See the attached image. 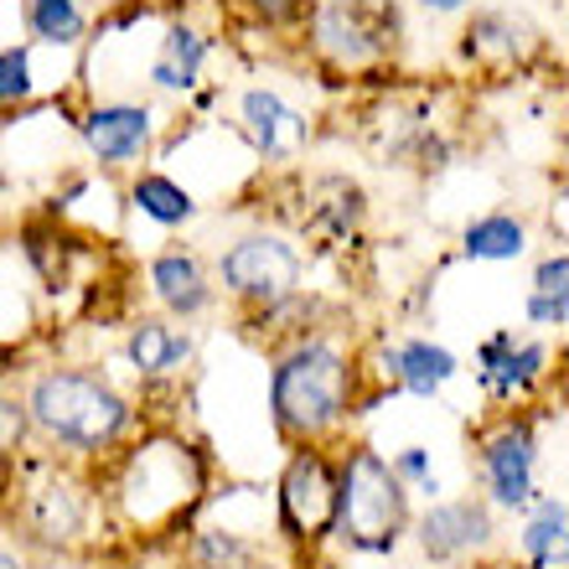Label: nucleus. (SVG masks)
Here are the masks:
<instances>
[{
	"label": "nucleus",
	"mask_w": 569,
	"mask_h": 569,
	"mask_svg": "<svg viewBox=\"0 0 569 569\" xmlns=\"http://www.w3.org/2000/svg\"><path fill=\"white\" fill-rule=\"evenodd\" d=\"M347 415V362L327 342H306L274 368V420L284 435H321Z\"/></svg>",
	"instance_id": "1"
},
{
	"label": "nucleus",
	"mask_w": 569,
	"mask_h": 569,
	"mask_svg": "<svg viewBox=\"0 0 569 569\" xmlns=\"http://www.w3.org/2000/svg\"><path fill=\"white\" fill-rule=\"evenodd\" d=\"M31 420L42 425L52 440L93 450V446H109L124 430L130 409H124V399L109 383H99L89 373H47L31 389Z\"/></svg>",
	"instance_id": "2"
},
{
	"label": "nucleus",
	"mask_w": 569,
	"mask_h": 569,
	"mask_svg": "<svg viewBox=\"0 0 569 569\" xmlns=\"http://www.w3.org/2000/svg\"><path fill=\"white\" fill-rule=\"evenodd\" d=\"M405 518H409V508H405L399 477L378 461L373 450H358V456L347 461V471L337 477V528H342L358 549L383 555V549L399 543Z\"/></svg>",
	"instance_id": "3"
},
{
	"label": "nucleus",
	"mask_w": 569,
	"mask_h": 569,
	"mask_svg": "<svg viewBox=\"0 0 569 569\" xmlns=\"http://www.w3.org/2000/svg\"><path fill=\"white\" fill-rule=\"evenodd\" d=\"M393 31H399V16L383 0H337V6H321L311 16L316 47L342 68H358V62L389 52Z\"/></svg>",
	"instance_id": "4"
},
{
	"label": "nucleus",
	"mask_w": 569,
	"mask_h": 569,
	"mask_svg": "<svg viewBox=\"0 0 569 569\" xmlns=\"http://www.w3.org/2000/svg\"><path fill=\"white\" fill-rule=\"evenodd\" d=\"M280 518L296 539H321L337 523V471L321 450H296L280 477Z\"/></svg>",
	"instance_id": "5"
},
{
	"label": "nucleus",
	"mask_w": 569,
	"mask_h": 569,
	"mask_svg": "<svg viewBox=\"0 0 569 569\" xmlns=\"http://www.w3.org/2000/svg\"><path fill=\"white\" fill-rule=\"evenodd\" d=\"M223 280H228L233 296L259 300V306H280L300 280V254L284 239H264V233H254V239L233 243V249L223 254Z\"/></svg>",
	"instance_id": "6"
},
{
	"label": "nucleus",
	"mask_w": 569,
	"mask_h": 569,
	"mask_svg": "<svg viewBox=\"0 0 569 569\" xmlns=\"http://www.w3.org/2000/svg\"><path fill=\"white\" fill-rule=\"evenodd\" d=\"M487 481H492L497 502H528L533 497V430L528 425H508L487 440Z\"/></svg>",
	"instance_id": "7"
},
{
	"label": "nucleus",
	"mask_w": 569,
	"mask_h": 569,
	"mask_svg": "<svg viewBox=\"0 0 569 569\" xmlns=\"http://www.w3.org/2000/svg\"><path fill=\"white\" fill-rule=\"evenodd\" d=\"M487 533H492V518H487L481 502H446V508H435L425 518L420 543H425V555L450 559V555H466V549L487 543Z\"/></svg>",
	"instance_id": "8"
},
{
	"label": "nucleus",
	"mask_w": 569,
	"mask_h": 569,
	"mask_svg": "<svg viewBox=\"0 0 569 569\" xmlns=\"http://www.w3.org/2000/svg\"><path fill=\"white\" fill-rule=\"evenodd\" d=\"M83 136H89V146L99 150V161H109V166L136 161L150 140V114L146 109H130V104L93 109L89 120H83Z\"/></svg>",
	"instance_id": "9"
},
{
	"label": "nucleus",
	"mask_w": 569,
	"mask_h": 569,
	"mask_svg": "<svg viewBox=\"0 0 569 569\" xmlns=\"http://www.w3.org/2000/svg\"><path fill=\"white\" fill-rule=\"evenodd\" d=\"M243 124H249V136H254V146L264 150V156H284V150L306 136V120L264 89L243 93Z\"/></svg>",
	"instance_id": "10"
},
{
	"label": "nucleus",
	"mask_w": 569,
	"mask_h": 569,
	"mask_svg": "<svg viewBox=\"0 0 569 569\" xmlns=\"http://www.w3.org/2000/svg\"><path fill=\"white\" fill-rule=\"evenodd\" d=\"M150 280H156V296L181 316H197L212 300V290H208V280H202L192 254H161L150 264Z\"/></svg>",
	"instance_id": "11"
},
{
	"label": "nucleus",
	"mask_w": 569,
	"mask_h": 569,
	"mask_svg": "<svg viewBox=\"0 0 569 569\" xmlns=\"http://www.w3.org/2000/svg\"><path fill=\"white\" fill-rule=\"evenodd\" d=\"M187 352H192V342H187L181 331L161 327V321H140V327L130 331V362H136L140 373H166V368H177Z\"/></svg>",
	"instance_id": "12"
},
{
	"label": "nucleus",
	"mask_w": 569,
	"mask_h": 569,
	"mask_svg": "<svg viewBox=\"0 0 569 569\" xmlns=\"http://www.w3.org/2000/svg\"><path fill=\"white\" fill-rule=\"evenodd\" d=\"M393 378H405V389H415V393H435L446 378H456V358H450L446 347L409 342L405 352H393Z\"/></svg>",
	"instance_id": "13"
},
{
	"label": "nucleus",
	"mask_w": 569,
	"mask_h": 569,
	"mask_svg": "<svg viewBox=\"0 0 569 569\" xmlns=\"http://www.w3.org/2000/svg\"><path fill=\"white\" fill-rule=\"evenodd\" d=\"M202 58H208V42L187 27H171L166 52H161V62H156V83H161V89H192Z\"/></svg>",
	"instance_id": "14"
},
{
	"label": "nucleus",
	"mask_w": 569,
	"mask_h": 569,
	"mask_svg": "<svg viewBox=\"0 0 569 569\" xmlns=\"http://www.w3.org/2000/svg\"><path fill=\"white\" fill-rule=\"evenodd\" d=\"M466 254L471 259H518L523 254V223L508 212H492L466 228Z\"/></svg>",
	"instance_id": "15"
},
{
	"label": "nucleus",
	"mask_w": 569,
	"mask_h": 569,
	"mask_svg": "<svg viewBox=\"0 0 569 569\" xmlns=\"http://www.w3.org/2000/svg\"><path fill=\"white\" fill-rule=\"evenodd\" d=\"M539 368H543V347H518V352L508 347L492 368H481V383H487L497 399H512L518 389H528V383L539 378Z\"/></svg>",
	"instance_id": "16"
},
{
	"label": "nucleus",
	"mask_w": 569,
	"mask_h": 569,
	"mask_svg": "<svg viewBox=\"0 0 569 569\" xmlns=\"http://www.w3.org/2000/svg\"><path fill=\"white\" fill-rule=\"evenodd\" d=\"M27 27L42 37V42H78L83 37V11L73 0H27Z\"/></svg>",
	"instance_id": "17"
},
{
	"label": "nucleus",
	"mask_w": 569,
	"mask_h": 569,
	"mask_svg": "<svg viewBox=\"0 0 569 569\" xmlns=\"http://www.w3.org/2000/svg\"><path fill=\"white\" fill-rule=\"evenodd\" d=\"M136 202H140V212L156 218V223H187V218H192V197L181 192L171 177H140Z\"/></svg>",
	"instance_id": "18"
},
{
	"label": "nucleus",
	"mask_w": 569,
	"mask_h": 569,
	"mask_svg": "<svg viewBox=\"0 0 569 569\" xmlns=\"http://www.w3.org/2000/svg\"><path fill=\"white\" fill-rule=\"evenodd\" d=\"M523 543H528V555L539 559V565H549V559L565 549V508H559V502H543L539 518L528 523Z\"/></svg>",
	"instance_id": "19"
},
{
	"label": "nucleus",
	"mask_w": 569,
	"mask_h": 569,
	"mask_svg": "<svg viewBox=\"0 0 569 569\" xmlns=\"http://www.w3.org/2000/svg\"><path fill=\"white\" fill-rule=\"evenodd\" d=\"M31 93V62L21 47H6L0 52V104H16Z\"/></svg>",
	"instance_id": "20"
},
{
	"label": "nucleus",
	"mask_w": 569,
	"mask_h": 569,
	"mask_svg": "<svg viewBox=\"0 0 569 569\" xmlns=\"http://www.w3.org/2000/svg\"><path fill=\"white\" fill-rule=\"evenodd\" d=\"M202 559H208L212 569H239L243 559H249V549H243V543H233L223 533V539H218V533H202Z\"/></svg>",
	"instance_id": "21"
},
{
	"label": "nucleus",
	"mask_w": 569,
	"mask_h": 569,
	"mask_svg": "<svg viewBox=\"0 0 569 569\" xmlns=\"http://www.w3.org/2000/svg\"><path fill=\"white\" fill-rule=\"evenodd\" d=\"M249 11L264 21V27H290L306 16V0H249Z\"/></svg>",
	"instance_id": "22"
},
{
	"label": "nucleus",
	"mask_w": 569,
	"mask_h": 569,
	"mask_svg": "<svg viewBox=\"0 0 569 569\" xmlns=\"http://www.w3.org/2000/svg\"><path fill=\"white\" fill-rule=\"evenodd\" d=\"M569 259L555 254V259H543V270H539V296H565L569 290Z\"/></svg>",
	"instance_id": "23"
},
{
	"label": "nucleus",
	"mask_w": 569,
	"mask_h": 569,
	"mask_svg": "<svg viewBox=\"0 0 569 569\" xmlns=\"http://www.w3.org/2000/svg\"><path fill=\"white\" fill-rule=\"evenodd\" d=\"M528 316L539 327H565V296H533L528 300Z\"/></svg>",
	"instance_id": "24"
},
{
	"label": "nucleus",
	"mask_w": 569,
	"mask_h": 569,
	"mask_svg": "<svg viewBox=\"0 0 569 569\" xmlns=\"http://www.w3.org/2000/svg\"><path fill=\"white\" fill-rule=\"evenodd\" d=\"M399 471H405V477H420L425 487L435 492V481L425 477V450H405V456H399Z\"/></svg>",
	"instance_id": "25"
},
{
	"label": "nucleus",
	"mask_w": 569,
	"mask_h": 569,
	"mask_svg": "<svg viewBox=\"0 0 569 569\" xmlns=\"http://www.w3.org/2000/svg\"><path fill=\"white\" fill-rule=\"evenodd\" d=\"M425 6H430V11H461L466 0H425Z\"/></svg>",
	"instance_id": "26"
},
{
	"label": "nucleus",
	"mask_w": 569,
	"mask_h": 569,
	"mask_svg": "<svg viewBox=\"0 0 569 569\" xmlns=\"http://www.w3.org/2000/svg\"><path fill=\"white\" fill-rule=\"evenodd\" d=\"M0 569H16V565H11V559H6V555H0Z\"/></svg>",
	"instance_id": "27"
},
{
	"label": "nucleus",
	"mask_w": 569,
	"mask_h": 569,
	"mask_svg": "<svg viewBox=\"0 0 569 569\" xmlns=\"http://www.w3.org/2000/svg\"><path fill=\"white\" fill-rule=\"evenodd\" d=\"M0 187H6V181H0Z\"/></svg>",
	"instance_id": "28"
}]
</instances>
